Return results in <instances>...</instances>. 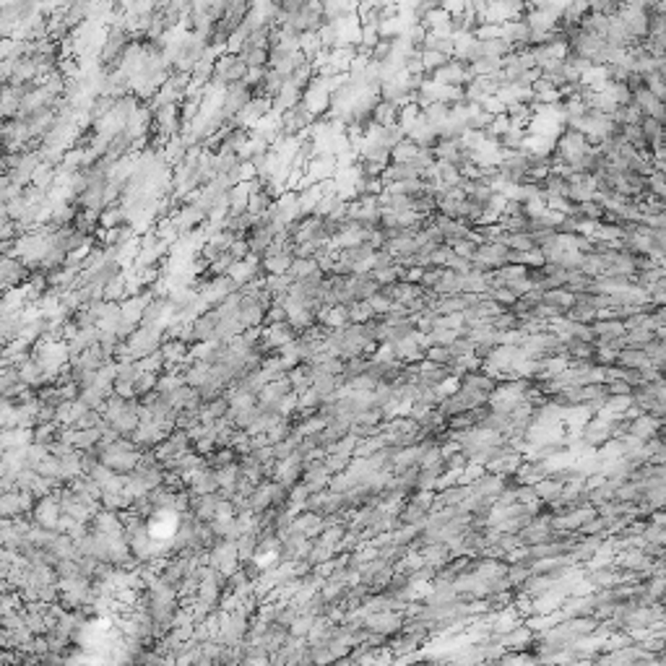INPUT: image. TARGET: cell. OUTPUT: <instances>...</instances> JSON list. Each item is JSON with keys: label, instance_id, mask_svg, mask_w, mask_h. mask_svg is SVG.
<instances>
[{"label": "cell", "instance_id": "cell-1", "mask_svg": "<svg viewBox=\"0 0 666 666\" xmlns=\"http://www.w3.org/2000/svg\"><path fill=\"white\" fill-rule=\"evenodd\" d=\"M291 263H294V250H284V253H276V256L260 258L265 274H289Z\"/></svg>", "mask_w": 666, "mask_h": 666}, {"label": "cell", "instance_id": "cell-2", "mask_svg": "<svg viewBox=\"0 0 666 666\" xmlns=\"http://www.w3.org/2000/svg\"><path fill=\"white\" fill-rule=\"evenodd\" d=\"M448 60H451V55H445L440 50H422V65H425V70L443 68Z\"/></svg>", "mask_w": 666, "mask_h": 666}]
</instances>
